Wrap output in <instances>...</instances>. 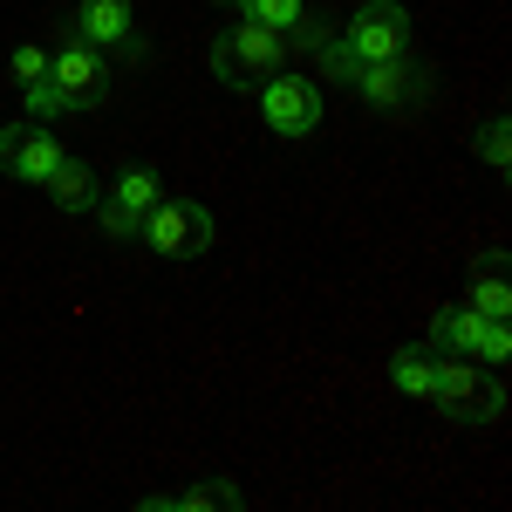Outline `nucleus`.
<instances>
[{
  "instance_id": "obj_1",
  "label": "nucleus",
  "mask_w": 512,
  "mask_h": 512,
  "mask_svg": "<svg viewBox=\"0 0 512 512\" xmlns=\"http://www.w3.org/2000/svg\"><path fill=\"white\" fill-rule=\"evenodd\" d=\"M287 62H294V35L260 28V21H233L226 35L212 41V76L226 82V89H253V82H267Z\"/></svg>"
},
{
  "instance_id": "obj_2",
  "label": "nucleus",
  "mask_w": 512,
  "mask_h": 512,
  "mask_svg": "<svg viewBox=\"0 0 512 512\" xmlns=\"http://www.w3.org/2000/svg\"><path fill=\"white\" fill-rule=\"evenodd\" d=\"M144 246L158 253V260H198L205 246H212V212L198 205V198H158L151 212H144Z\"/></svg>"
},
{
  "instance_id": "obj_3",
  "label": "nucleus",
  "mask_w": 512,
  "mask_h": 512,
  "mask_svg": "<svg viewBox=\"0 0 512 512\" xmlns=\"http://www.w3.org/2000/svg\"><path fill=\"white\" fill-rule=\"evenodd\" d=\"M410 7H396V0H362L349 21V35H342V48H349L355 62L369 69V62H396V55H410Z\"/></svg>"
},
{
  "instance_id": "obj_4",
  "label": "nucleus",
  "mask_w": 512,
  "mask_h": 512,
  "mask_svg": "<svg viewBox=\"0 0 512 512\" xmlns=\"http://www.w3.org/2000/svg\"><path fill=\"white\" fill-rule=\"evenodd\" d=\"M48 82H55L62 110H89V103L110 96V62H103V48H89V41L76 35L69 48L48 55Z\"/></svg>"
},
{
  "instance_id": "obj_5",
  "label": "nucleus",
  "mask_w": 512,
  "mask_h": 512,
  "mask_svg": "<svg viewBox=\"0 0 512 512\" xmlns=\"http://www.w3.org/2000/svg\"><path fill=\"white\" fill-rule=\"evenodd\" d=\"M158 198H164V178L144 164V171H123V178L96 198L89 212H96V226H103L110 239H137V233H144V212H151Z\"/></svg>"
},
{
  "instance_id": "obj_6",
  "label": "nucleus",
  "mask_w": 512,
  "mask_h": 512,
  "mask_svg": "<svg viewBox=\"0 0 512 512\" xmlns=\"http://www.w3.org/2000/svg\"><path fill=\"white\" fill-rule=\"evenodd\" d=\"M260 117H267V130H274V137H308V130L321 123V89L308 76L274 69V76L260 82Z\"/></svg>"
},
{
  "instance_id": "obj_7",
  "label": "nucleus",
  "mask_w": 512,
  "mask_h": 512,
  "mask_svg": "<svg viewBox=\"0 0 512 512\" xmlns=\"http://www.w3.org/2000/svg\"><path fill=\"white\" fill-rule=\"evenodd\" d=\"M55 164H62V144H55V130H41L35 117L0 130V171H7L14 185H41Z\"/></svg>"
},
{
  "instance_id": "obj_8",
  "label": "nucleus",
  "mask_w": 512,
  "mask_h": 512,
  "mask_svg": "<svg viewBox=\"0 0 512 512\" xmlns=\"http://www.w3.org/2000/svg\"><path fill=\"white\" fill-rule=\"evenodd\" d=\"M76 35L89 41V48L144 55V35H137V7H130V0H82V7H76Z\"/></svg>"
},
{
  "instance_id": "obj_9",
  "label": "nucleus",
  "mask_w": 512,
  "mask_h": 512,
  "mask_svg": "<svg viewBox=\"0 0 512 512\" xmlns=\"http://www.w3.org/2000/svg\"><path fill=\"white\" fill-rule=\"evenodd\" d=\"M355 96H369V103H410V96H424V69H410V55L369 62V69L355 76Z\"/></svg>"
},
{
  "instance_id": "obj_10",
  "label": "nucleus",
  "mask_w": 512,
  "mask_h": 512,
  "mask_svg": "<svg viewBox=\"0 0 512 512\" xmlns=\"http://www.w3.org/2000/svg\"><path fill=\"white\" fill-rule=\"evenodd\" d=\"M41 192L55 198L62 212H89V205L103 198V185H96V171H89L82 158H62L55 171H48V178H41Z\"/></svg>"
},
{
  "instance_id": "obj_11",
  "label": "nucleus",
  "mask_w": 512,
  "mask_h": 512,
  "mask_svg": "<svg viewBox=\"0 0 512 512\" xmlns=\"http://www.w3.org/2000/svg\"><path fill=\"white\" fill-rule=\"evenodd\" d=\"M485 328H492V321L472 315V308H444V315H437V328H431V349L472 355V362H478V349H485Z\"/></svg>"
},
{
  "instance_id": "obj_12",
  "label": "nucleus",
  "mask_w": 512,
  "mask_h": 512,
  "mask_svg": "<svg viewBox=\"0 0 512 512\" xmlns=\"http://www.w3.org/2000/svg\"><path fill=\"white\" fill-rule=\"evenodd\" d=\"M465 308H472V315H485V321H506L512 315V287H506V260H499V253H492V260H478Z\"/></svg>"
},
{
  "instance_id": "obj_13",
  "label": "nucleus",
  "mask_w": 512,
  "mask_h": 512,
  "mask_svg": "<svg viewBox=\"0 0 512 512\" xmlns=\"http://www.w3.org/2000/svg\"><path fill=\"white\" fill-rule=\"evenodd\" d=\"M431 369H437V349H396V362H390V383H396V396H431Z\"/></svg>"
},
{
  "instance_id": "obj_14",
  "label": "nucleus",
  "mask_w": 512,
  "mask_h": 512,
  "mask_svg": "<svg viewBox=\"0 0 512 512\" xmlns=\"http://www.w3.org/2000/svg\"><path fill=\"white\" fill-rule=\"evenodd\" d=\"M239 506H246V492L226 485V478H219V485H185V492L171 499V512H239Z\"/></svg>"
},
{
  "instance_id": "obj_15",
  "label": "nucleus",
  "mask_w": 512,
  "mask_h": 512,
  "mask_svg": "<svg viewBox=\"0 0 512 512\" xmlns=\"http://www.w3.org/2000/svg\"><path fill=\"white\" fill-rule=\"evenodd\" d=\"M239 21H260V28L294 35V28L308 21V0H239Z\"/></svg>"
},
{
  "instance_id": "obj_16",
  "label": "nucleus",
  "mask_w": 512,
  "mask_h": 512,
  "mask_svg": "<svg viewBox=\"0 0 512 512\" xmlns=\"http://www.w3.org/2000/svg\"><path fill=\"white\" fill-rule=\"evenodd\" d=\"M21 103H28V117H35V123H48V117H69L48 76H41V82H21Z\"/></svg>"
},
{
  "instance_id": "obj_17",
  "label": "nucleus",
  "mask_w": 512,
  "mask_h": 512,
  "mask_svg": "<svg viewBox=\"0 0 512 512\" xmlns=\"http://www.w3.org/2000/svg\"><path fill=\"white\" fill-rule=\"evenodd\" d=\"M506 130H512L506 117H492V123H485V137H478V151H485V164H492V171H506V164H512V144H506Z\"/></svg>"
},
{
  "instance_id": "obj_18",
  "label": "nucleus",
  "mask_w": 512,
  "mask_h": 512,
  "mask_svg": "<svg viewBox=\"0 0 512 512\" xmlns=\"http://www.w3.org/2000/svg\"><path fill=\"white\" fill-rule=\"evenodd\" d=\"M41 76H48V48L21 41V48H14V82H41Z\"/></svg>"
}]
</instances>
